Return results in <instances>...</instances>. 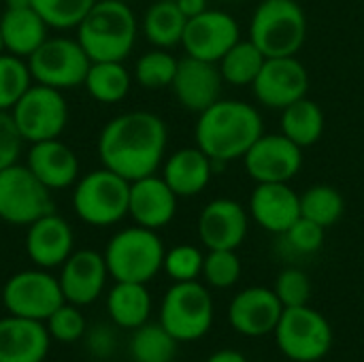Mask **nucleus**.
<instances>
[{
    "instance_id": "obj_1",
    "label": "nucleus",
    "mask_w": 364,
    "mask_h": 362,
    "mask_svg": "<svg viewBox=\"0 0 364 362\" xmlns=\"http://www.w3.org/2000/svg\"><path fill=\"white\" fill-rule=\"evenodd\" d=\"M168 130L151 111H126L109 119L98 134V158L105 169L128 181L154 175L166 154Z\"/></svg>"
},
{
    "instance_id": "obj_2",
    "label": "nucleus",
    "mask_w": 364,
    "mask_h": 362,
    "mask_svg": "<svg viewBox=\"0 0 364 362\" xmlns=\"http://www.w3.org/2000/svg\"><path fill=\"white\" fill-rule=\"evenodd\" d=\"M264 134L262 115L254 105L232 98H220L198 113L194 126L196 147H200L213 164L243 160L247 149Z\"/></svg>"
},
{
    "instance_id": "obj_3",
    "label": "nucleus",
    "mask_w": 364,
    "mask_h": 362,
    "mask_svg": "<svg viewBox=\"0 0 364 362\" xmlns=\"http://www.w3.org/2000/svg\"><path fill=\"white\" fill-rule=\"evenodd\" d=\"M139 19L126 0H96L77 26V41L92 62H124L136 43Z\"/></svg>"
},
{
    "instance_id": "obj_4",
    "label": "nucleus",
    "mask_w": 364,
    "mask_h": 362,
    "mask_svg": "<svg viewBox=\"0 0 364 362\" xmlns=\"http://www.w3.org/2000/svg\"><path fill=\"white\" fill-rule=\"evenodd\" d=\"M164 243L156 230L139 224L115 233L105 247V262L115 282L147 284L164 265Z\"/></svg>"
},
{
    "instance_id": "obj_5",
    "label": "nucleus",
    "mask_w": 364,
    "mask_h": 362,
    "mask_svg": "<svg viewBox=\"0 0 364 362\" xmlns=\"http://www.w3.org/2000/svg\"><path fill=\"white\" fill-rule=\"evenodd\" d=\"M307 38V15L296 0H262L250 21V41L267 58L296 55Z\"/></svg>"
},
{
    "instance_id": "obj_6",
    "label": "nucleus",
    "mask_w": 364,
    "mask_h": 362,
    "mask_svg": "<svg viewBox=\"0 0 364 362\" xmlns=\"http://www.w3.org/2000/svg\"><path fill=\"white\" fill-rule=\"evenodd\" d=\"M130 181L100 166L77 179L73 188V209L77 218L96 228H107L128 215Z\"/></svg>"
},
{
    "instance_id": "obj_7",
    "label": "nucleus",
    "mask_w": 364,
    "mask_h": 362,
    "mask_svg": "<svg viewBox=\"0 0 364 362\" xmlns=\"http://www.w3.org/2000/svg\"><path fill=\"white\" fill-rule=\"evenodd\" d=\"M32 81L60 92L83 85L90 70V55L81 43L70 36H47V41L26 58Z\"/></svg>"
},
{
    "instance_id": "obj_8",
    "label": "nucleus",
    "mask_w": 364,
    "mask_h": 362,
    "mask_svg": "<svg viewBox=\"0 0 364 362\" xmlns=\"http://www.w3.org/2000/svg\"><path fill=\"white\" fill-rule=\"evenodd\" d=\"M275 341L288 361L318 362L333 348V329L309 305L286 307L275 326Z\"/></svg>"
},
{
    "instance_id": "obj_9",
    "label": "nucleus",
    "mask_w": 364,
    "mask_h": 362,
    "mask_svg": "<svg viewBox=\"0 0 364 362\" xmlns=\"http://www.w3.org/2000/svg\"><path fill=\"white\" fill-rule=\"evenodd\" d=\"M160 324L177 341H196L213 324V301L209 290L194 282H175L160 307Z\"/></svg>"
},
{
    "instance_id": "obj_10",
    "label": "nucleus",
    "mask_w": 364,
    "mask_h": 362,
    "mask_svg": "<svg viewBox=\"0 0 364 362\" xmlns=\"http://www.w3.org/2000/svg\"><path fill=\"white\" fill-rule=\"evenodd\" d=\"M53 211L51 190L28 169L11 164L0 171V220L13 226H30Z\"/></svg>"
},
{
    "instance_id": "obj_11",
    "label": "nucleus",
    "mask_w": 364,
    "mask_h": 362,
    "mask_svg": "<svg viewBox=\"0 0 364 362\" xmlns=\"http://www.w3.org/2000/svg\"><path fill=\"white\" fill-rule=\"evenodd\" d=\"M11 115L26 143L60 139L68 124V102L64 92L32 83L11 109Z\"/></svg>"
},
{
    "instance_id": "obj_12",
    "label": "nucleus",
    "mask_w": 364,
    "mask_h": 362,
    "mask_svg": "<svg viewBox=\"0 0 364 362\" xmlns=\"http://www.w3.org/2000/svg\"><path fill=\"white\" fill-rule=\"evenodd\" d=\"M2 303L11 316L47 322V318L64 303V294L60 280L47 269H30L6 280Z\"/></svg>"
},
{
    "instance_id": "obj_13",
    "label": "nucleus",
    "mask_w": 364,
    "mask_h": 362,
    "mask_svg": "<svg viewBox=\"0 0 364 362\" xmlns=\"http://www.w3.org/2000/svg\"><path fill=\"white\" fill-rule=\"evenodd\" d=\"M252 90L262 107L282 111L307 96L309 73L296 55L267 58Z\"/></svg>"
},
{
    "instance_id": "obj_14",
    "label": "nucleus",
    "mask_w": 364,
    "mask_h": 362,
    "mask_svg": "<svg viewBox=\"0 0 364 362\" xmlns=\"http://www.w3.org/2000/svg\"><path fill=\"white\" fill-rule=\"evenodd\" d=\"M245 171L256 183H290L303 166V147L288 137L262 134L243 156Z\"/></svg>"
},
{
    "instance_id": "obj_15",
    "label": "nucleus",
    "mask_w": 364,
    "mask_h": 362,
    "mask_svg": "<svg viewBox=\"0 0 364 362\" xmlns=\"http://www.w3.org/2000/svg\"><path fill=\"white\" fill-rule=\"evenodd\" d=\"M237 41H241L239 21L226 11L207 9L205 13L188 19L181 47L186 49V55L220 62Z\"/></svg>"
},
{
    "instance_id": "obj_16",
    "label": "nucleus",
    "mask_w": 364,
    "mask_h": 362,
    "mask_svg": "<svg viewBox=\"0 0 364 362\" xmlns=\"http://www.w3.org/2000/svg\"><path fill=\"white\" fill-rule=\"evenodd\" d=\"M222 85L224 79L218 62H207L186 55L177 64V73L171 83V90L177 102L186 111L198 115L222 98Z\"/></svg>"
},
{
    "instance_id": "obj_17",
    "label": "nucleus",
    "mask_w": 364,
    "mask_h": 362,
    "mask_svg": "<svg viewBox=\"0 0 364 362\" xmlns=\"http://www.w3.org/2000/svg\"><path fill=\"white\" fill-rule=\"evenodd\" d=\"M250 228L245 207L235 198H213L198 215V237L207 250H237Z\"/></svg>"
},
{
    "instance_id": "obj_18",
    "label": "nucleus",
    "mask_w": 364,
    "mask_h": 362,
    "mask_svg": "<svg viewBox=\"0 0 364 362\" xmlns=\"http://www.w3.org/2000/svg\"><path fill=\"white\" fill-rule=\"evenodd\" d=\"M109 269L105 256L96 250L73 252L60 271V288L66 303L77 307L92 305L105 290Z\"/></svg>"
},
{
    "instance_id": "obj_19",
    "label": "nucleus",
    "mask_w": 364,
    "mask_h": 362,
    "mask_svg": "<svg viewBox=\"0 0 364 362\" xmlns=\"http://www.w3.org/2000/svg\"><path fill=\"white\" fill-rule=\"evenodd\" d=\"M282 314L284 305L277 294L262 286L241 290L228 307L230 326L245 337H264L275 333Z\"/></svg>"
},
{
    "instance_id": "obj_20",
    "label": "nucleus",
    "mask_w": 364,
    "mask_h": 362,
    "mask_svg": "<svg viewBox=\"0 0 364 362\" xmlns=\"http://www.w3.org/2000/svg\"><path fill=\"white\" fill-rule=\"evenodd\" d=\"M177 194L168 188L162 175H147L130 181L128 215L134 224L151 230L168 226L177 213Z\"/></svg>"
},
{
    "instance_id": "obj_21",
    "label": "nucleus",
    "mask_w": 364,
    "mask_h": 362,
    "mask_svg": "<svg viewBox=\"0 0 364 362\" xmlns=\"http://www.w3.org/2000/svg\"><path fill=\"white\" fill-rule=\"evenodd\" d=\"M75 235L70 224L55 211L38 218L28 226L26 254L38 269L62 267L75 252Z\"/></svg>"
},
{
    "instance_id": "obj_22",
    "label": "nucleus",
    "mask_w": 364,
    "mask_h": 362,
    "mask_svg": "<svg viewBox=\"0 0 364 362\" xmlns=\"http://www.w3.org/2000/svg\"><path fill=\"white\" fill-rule=\"evenodd\" d=\"M250 215L260 228L284 235L301 218V194L290 183H256L250 196Z\"/></svg>"
},
{
    "instance_id": "obj_23",
    "label": "nucleus",
    "mask_w": 364,
    "mask_h": 362,
    "mask_svg": "<svg viewBox=\"0 0 364 362\" xmlns=\"http://www.w3.org/2000/svg\"><path fill=\"white\" fill-rule=\"evenodd\" d=\"M26 164L51 192L66 190L79 179V158L60 139L30 143Z\"/></svg>"
},
{
    "instance_id": "obj_24",
    "label": "nucleus",
    "mask_w": 364,
    "mask_h": 362,
    "mask_svg": "<svg viewBox=\"0 0 364 362\" xmlns=\"http://www.w3.org/2000/svg\"><path fill=\"white\" fill-rule=\"evenodd\" d=\"M49 331L38 320L9 316L0 320V362H43L49 354Z\"/></svg>"
},
{
    "instance_id": "obj_25",
    "label": "nucleus",
    "mask_w": 364,
    "mask_h": 362,
    "mask_svg": "<svg viewBox=\"0 0 364 362\" xmlns=\"http://www.w3.org/2000/svg\"><path fill=\"white\" fill-rule=\"evenodd\" d=\"M215 164L200 147H181L162 162V179L179 198L200 194L213 175Z\"/></svg>"
},
{
    "instance_id": "obj_26",
    "label": "nucleus",
    "mask_w": 364,
    "mask_h": 362,
    "mask_svg": "<svg viewBox=\"0 0 364 362\" xmlns=\"http://www.w3.org/2000/svg\"><path fill=\"white\" fill-rule=\"evenodd\" d=\"M49 30L51 28L32 6L4 9V13L0 15V32L4 41V51L19 55L23 60L32 55L47 41Z\"/></svg>"
},
{
    "instance_id": "obj_27",
    "label": "nucleus",
    "mask_w": 364,
    "mask_h": 362,
    "mask_svg": "<svg viewBox=\"0 0 364 362\" xmlns=\"http://www.w3.org/2000/svg\"><path fill=\"white\" fill-rule=\"evenodd\" d=\"M109 318L122 329H139L151 314V294L145 284L117 282L107 299Z\"/></svg>"
},
{
    "instance_id": "obj_28",
    "label": "nucleus",
    "mask_w": 364,
    "mask_h": 362,
    "mask_svg": "<svg viewBox=\"0 0 364 362\" xmlns=\"http://www.w3.org/2000/svg\"><path fill=\"white\" fill-rule=\"evenodd\" d=\"M188 17L179 11L175 0H156L143 15L141 30L145 38L158 49H173L181 45Z\"/></svg>"
},
{
    "instance_id": "obj_29",
    "label": "nucleus",
    "mask_w": 364,
    "mask_h": 362,
    "mask_svg": "<svg viewBox=\"0 0 364 362\" xmlns=\"http://www.w3.org/2000/svg\"><path fill=\"white\" fill-rule=\"evenodd\" d=\"M324 124L326 119L322 107L307 96L282 109V134L303 149L322 139Z\"/></svg>"
},
{
    "instance_id": "obj_30",
    "label": "nucleus",
    "mask_w": 364,
    "mask_h": 362,
    "mask_svg": "<svg viewBox=\"0 0 364 362\" xmlns=\"http://www.w3.org/2000/svg\"><path fill=\"white\" fill-rule=\"evenodd\" d=\"M83 87L96 102L117 105L128 96L132 87V75L124 66V62H117V60L92 62L85 75Z\"/></svg>"
},
{
    "instance_id": "obj_31",
    "label": "nucleus",
    "mask_w": 364,
    "mask_h": 362,
    "mask_svg": "<svg viewBox=\"0 0 364 362\" xmlns=\"http://www.w3.org/2000/svg\"><path fill=\"white\" fill-rule=\"evenodd\" d=\"M264 60H267V55L250 38L247 41L241 38L224 53V58L218 62V66H220L224 83L245 87L256 81L258 73L262 70Z\"/></svg>"
},
{
    "instance_id": "obj_32",
    "label": "nucleus",
    "mask_w": 364,
    "mask_h": 362,
    "mask_svg": "<svg viewBox=\"0 0 364 362\" xmlns=\"http://www.w3.org/2000/svg\"><path fill=\"white\" fill-rule=\"evenodd\" d=\"M346 211L341 192L328 183H318L301 194V218H307L322 228L335 226Z\"/></svg>"
},
{
    "instance_id": "obj_33",
    "label": "nucleus",
    "mask_w": 364,
    "mask_h": 362,
    "mask_svg": "<svg viewBox=\"0 0 364 362\" xmlns=\"http://www.w3.org/2000/svg\"><path fill=\"white\" fill-rule=\"evenodd\" d=\"M177 339L162 324H143L134 329L130 339V356L134 362H171L177 352Z\"/></svg>"
},
{
    "instance_id": "obj_34",
    "label": "nucleus",
    "mask_w": 364,
    "mask_h": 362,
    "mask_svg": "<svg viewBox=\"0 0 364 362\" xmlns=\"http://www.w3.org/2000/svg\"><path fill=\"white\" fill-rule=\"evenodd\" d=\"M179 60L168 53V49H149L134 64V81L145 90H164L171 87Z\"/></svg>"
},
{
    "instance_id": "obj_35",
    "label": "nucleus",
    "mask_w": 364,
    "mask_h": 362,
    "mask_svg": "<svg viewBox=\"0 0 364 362\" xmlns=\"http://www.w3.org/2000/svg\"><path fill=\"white\" fill-rule=\"evenodd\" d=\"M28 62L13 53H0V111H11L32 85Z\"/></svg>"
},
{
    "instance_id": "obj_36",
    "label": "nucleus",
    "mask_w": 364,
    "mask_h": 362,
    "mask_svg": "<svg viewBox=\"0 0 364 362\" xmlns=\"http://www.w3.org/2000/svg\"><path fill=\"white\" fill-rule=\"evenodd\" d=\"M96 0H32V9L51 30H77Z\"/></svg>"
},
{
    "instance_id": "obj_37",
    "label": "nucleus",
    "mask_w": 364,
    "mask_h": 362,
    "mask_svg": "<svg viewBox=\"0 0 364 362\" xmlns=\"http://www.w3.org/2000/svg\"><path fill=\"white\" fill-rule=\"evenodd\" d=\"M203 277L211 288H230L241 277V260L235 250H209L203 262Z\"/></svg>"
},
{
    "instance_id": "obj_38",
    "label": "nucleus",
    "mask_w": 364,
    "mask_h": 362,
    "mask_svg": "<svg viewBox=\"0 0 364 362\" xmlns=\"http://www.w3.org/2000/svg\"><path fill=\"white\" fill-rule=\"evenodd\" d=\"M203 262L205 256L194 245H175L164 254L162 269L173 282H194L198 275H203Z\"/></svg>"
},
{
    "instance_id": "obj_39",
    "label": "nucleus",
    "mask_w": 364,
    "mask_h": 362,
    "mask_svg": "<svg viewBox=\"0 0 364 362\" xmlns=\"http://www.w3.org/2000/svg\"><path fill=\"white\" fill-rule=\"evenodd\" d=\"M47 331L51 339L62 344H75L85 335V320L77 305L62 303L49 318H47Z\"/></svg>"
},
{
    "instance_id": "obj_40",
    "label": "nucleus",
    "mask_w": 364,
    "mask_h": 362,
    "mask_svg": "<svg viewBox=\"0 0 364 362\" xmlns=\"http://www.w3.org/2000/svg\"><path fill=\"white\" fill-rule=\"evenodd\" d=\"M273 292L286 307H303L309 305L311 299V282L301 269H286L277 275Z\"/></svg>"
},
{
    "instance_id": "obj_41",
    "label": "nucleus",
    "mask_w": 364,
    "mask_h": 362,
    "mask_svg": "<svg viewBox=\"0 0 364 362\" xmlns=\"http://www.w3.org/2000/svg\"><path fill=\"white\" fill-rule=\"evenodd\" d=\"M324 233L326 228H322L320 224L307 218H299L282 237L294 254L307 256V254H316L324 245Z\"/></svg>"
},
{
    "instance_id": "obj_42",
    "label": "nucleus",
    "mask_w": 364,
    "mask_h": 362,
    "mask_svg": "<svg viewBox=\"0 0 364 362\" xmlns=\"http://www.w3.org/2000/svg\"><path fill=\"white\" fill-rule=\"evenodd\" d=\"M23 143L11 111H0V171L19 160Z\"/></svg>"
},
{
    "instance_id": "obj_43",
    "label": "nucleus",
    "mask_w": 364,
    "mask_h": 362,
    "mask_svg": "<svg viewBox=\"0 0 364 362\" xmlns=\"http://www.w3.org/2000/svg\"><path fill=\"white\" fill-rule=\"evenodd\" d=\"M113 348V335L107 329H94V333L90 335V350L96 356H109Z\"/></svg>"
},
{
    "instance_id": "obj_44",
    "label": "nucleus",
    "mask_w": 364,
    "mask_h": 362,
    "mask_svg": "<svg viewBox=\"0 0 364 362\" xmlns=\"http://www.w3.org/2000/svg\"><path fill=\"white\" fill-rule=\"evenodd\" d=\"M175 2H177L179 11H181L188 19H192V17L205 13V11L209 9V6H207V0H175Z\"/></svg>"
},
{
    "instance_id": "obj_45",
    "label": "nucleus",
    "mask_w": 364,
    "mask_h": 362,
    "mask_svg": "<svg viewBox=\"0 0 364 362\" xmlns=\"http://www.w3.org/2000/svg\"><path fill=\"white\" fill-rule=\"evenodd\" d=\"M207 362H247V358L237 350H220L213 356H209Z\"/></svg>"
},
{
    "instance_id": "obj_46",
    "label": "nucleus",
    "mask_w": 364,
    "mask_h": 362,
    "mask_svg": "<svg viewBox=\"0 0 364 362\" xmlns=\"http://www.w3.org/2000/svg\"><path fill=\"white\" fill-rule=\"evenodd\" d=\"M6 9H23V6H32V0H4Z\"/></svg>"
},
{
    "instance_id": "obj_47",
    "label": "nucleus",
    "mask_w": 364,
    "mask_h": 362,
    "mask_svg": "<svg viewBox=\"0 0 364 362\" xmlns=\"http://www.w3.org/2000/svg\"><path fill=\"white\" fill-rule=\"evenodd\" d=\"M0 53H4V41H2V32H0Z\"/></svg>"
},
{
    "instance_id": "obj_48",
    "label": "nucleus",
    "mask_w": 364,
    "mask_h": 362,
    "mask_svg": "<svg viewBox=\"0 0 364 362\" xmlns=\"http://www.w3.org/2000/svg\"><path fill=\"white\" fill-rule=\"evenodd\" d=\"M288 362H292V361H288Z\"/></svg>"
}]
</instances>
